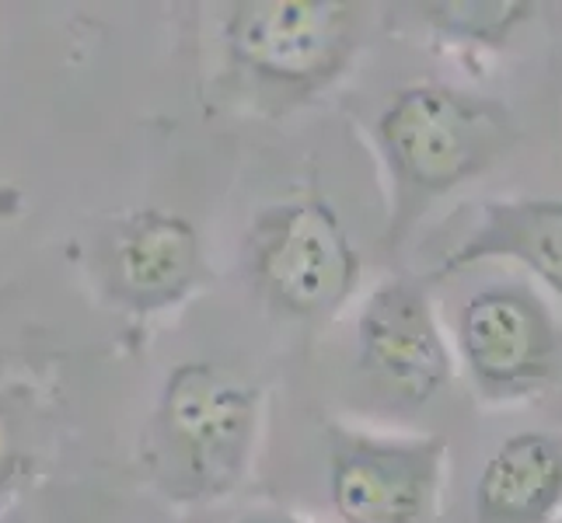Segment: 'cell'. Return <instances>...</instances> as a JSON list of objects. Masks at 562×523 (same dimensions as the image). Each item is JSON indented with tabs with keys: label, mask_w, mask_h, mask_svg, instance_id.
I'll return each mask as SVG.
<instances>
[{
	"label": "cell",
	"mask_w": 562,
	"mask_h": 523,
	"mask_svg": "<svg viewBox=\"0 0 562 523\" xmlns=\"http://www.w3.org/2000/svg\"><path fill=\"white\" fill-rule=\"evenodd\" d=\"M374 147L392 192V241L451 196L490 171L517 144V120L507 105L451 84H409L392 94L374 120Z\"/></svg>",
	"instance_id": "6da1fadb"
},
{
	"label": "cell",
	"mask_w": 562,
	"mask_h": 523,
	"mask_svg": "<svg viewBox=\"0 0 562 523\" xmlns=\"http://www.w3.org/2000/svg\"><path fill=\"white\" fill-rule=\"evenodd\" d=\"M259 391L217 363L168 374L147 430V464L161 492L217 499L238 486L259 440Z\"/></svg>",
	"instance_id": "7a4b0ae2"
},
{
	"label": "cell",
	"mask_w": 562,
	"mask_h": 523,
	"mask_svg": "<svg viewBox=\"0 0 562 523\" xmlns=\"http://www.w3.org/2000/svg\"><path fill=\"white\" fill-rule=\"evenodd\" d=\"M363 8L339 0H245L224 18L238 70L283 99H312L346 73L360 49Z\"/></svg>",
	"instance_id": "3957f363"
},
{
	"label": "cell",
	"mask_w": 562,
	"mask_h": 523,
	"mask_svg": "<svg viewBox=\"0 0 562 523\" xmlns=\"http://www.w3.org/2000/svg\"><path fill=\"white\" fill-rule=\"evenodd\" d=\"M248 273L280 315L322 318L357 289L360 251L333 203L297 196L266 206L251 224Z\"/></svg>",
	"instance_id": "277c9868"
},
{
	"label": "cell",
	"mask_w": 562,
	"mask_h": 523,
	"mask_svg": "<svg viewBox=\"0 0 562 523\" xmlns=\"http://www.w3.org/2000/svg\"><path fill=\"white\" fill-rule=\"evenodd\" d=\"M437 433L328 425V502L339 523H426L448 471Z\"/></svg>",
	"instance_id": "5b68a950"
},
{
	"label": "cell",
	"mask_w": 562,
	"mask_h": 523,
	"mask_svg": "<svg viewBox=\"0 0 562 523\" xmlns=\"http://www.w3.org/2000/svg\"><path fill=\"white\" fill-rule=\"evenodd\" d=\"M454 353L475 395L510 405L546 387L559 363V328L552 311L525 283H493L461 304Z\"/></svg>",
	"instance_id": "8992f818"
},
{
	"label": "cell",
	"mask_w": 562,
	"mask_h": 523,
	"mask_svg": "<svg viewBox=\"0 0 562 523\" xmlns=\"http://www.w3.org/2000/svg\"><path fill=\"white\" fill-rule=\"evenodd\" d=\"M363 371L405 401L434 398L451 380L454 349L434 297L409 276H387L363 297L357 318Z\"/></svg>",
	"instance_id": "52a82bcc"
},
{
	"label": "cell",
	"mask_w": 562,
	"mask_h": 523,
	"mask_svg": "<svg viewBox=\"0 0 562 523\" xmlns=\"http://www.w3.org/2000/svg\"><path fill=\"white\" fill-rule=\"evenodd\" d=\"M109 286L133 311H161L179 304L203 273L196 227L179 213L140 209L115 224L105 245Z\"/></svg>",
	"instance_id": "ba28073f"
},
{
	"label": "cell",
	"mask_w": 562,
	"mask_h": 523,
	"mask_svg": "<svg viewBox=\"0 0 562 523\" xmlns=\"http://www.w3.org/2000/svg\"><path fill=\"white\" fill-rule=\"evenodd\" d=\"M486 262H517L562 297V200H490L448 245L434 276H458Z\"/></svg>",
	"instance_id": "9c48e42d"
},
{
	"label": "cell",
	"mask_w": 562,
	"mask_h": 523,
	"mask_svg": "<svg viewBox=\"0 0 562 523\" xmlns=\"http://www.w3.org/2000/svg\"><path fill=\"white\" fill-rule=\"evenodd\" d=\"M562 510V440L514 433L475 481V523H552Z\"/></svg>",
	"instance_id": "30bf717a"
},
{
	"label": "cell",
	"mask_w": 562,
	"mask_h": 523,
	"mask_svg": "<svg viewBox=\"0 0 562 523\" xmlns=\"http://www.w3.org/2000/svg\"><path fill=\"white\" fill-rule=\"evenodd\" d=\"M423 22L443 38L461 46H503L507 38L535 18V4H507V0H496V4H423L419 8Z\"/></svg>",
	"instance_id": "8fae6325"
},
{
	"label": "cell",
	"mask_w": 562,
	"mask_h": 523,
	"mask_svg": "<svg viewBox=\"0 0 562 523\" xmlns=\"http://www.w3.org/2000/svg\"><path fill=\"white\" fill-rule=\"evenodd\" d=\"M18 461H22V440H18V425L11 412L0 405V489L8 486V478L14 475Z\"/></svg>",
	"instance_id": "7c38bea8"
},
{
	"label": "cell",
	"mask_w": 562,
	"mask_h": 523,
	"mask_svg": "<svg viewBox=\"0 0 562 523\" xmlns=\"http://www.w3.org/2000/svg\"><path fill=\"white\" fill-rule=\"evenodd\" d=\"M238 523H315V520L297 516V513H286V510H266V513H248Z\"/></svg>",
	"instance_id": "4fadbf2b"
}]
</instances>
